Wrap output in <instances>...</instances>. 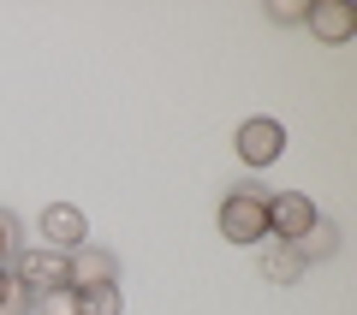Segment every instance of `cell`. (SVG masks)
I'll list each match as a JSON object with an SVG mask.
<instances>
[{"instance_id":"cell-1","label":"cell","mask_w":357,"mask_h":315,"mask_svg":"<svg viewBox=\"0 0 357 315\" xmlns=\"http://www.w3.org/2000/svg\"><path fill=\"white\" fill-rule=\"evenodd\" d=\"M220 220V238L227 244H244V250H262L268 244V190L262 185H232L215 208Z\"/></svg>"},{"instance_id":"cell-2","label":"cell","mask_w":357,"mask_h":315,"mask_svg":"<svg viewBox=\"0 0 357 315\" xmlns=\"http://www.w3.org/2000/svg\"><path fill=\"white\" fill-rule=\"evenodd\" d=\"M6 268H13V279H18L24 291H36V298H42V291H66V286H72V256H66V250H48V244L18 250Z\"/></svg>"},{"instance_id":"cell-3","label":"cell","mask_w":357,"mask_h":315,"mask_svg":"<svg viewBox=\"0 0 357 315\" xmlns=\"http://www.w3.org/2000/svg\"><path fill=\"white\" fill-rule=\"evenodd\" d=\"M232 149H238L244 167H274L286 155V125L274 114H250L238 131H232Z\"/></svg>"},{"instance_id":"cell-4","label":"cell","mask_w":357,"mask_h":315,"mask_svg":"<svg viewBox=\"0 0 357 315\" xmlns=\"http://www.w3.org/2000/svg\"><path fill=\"white\" fill-rule=\"evenodd\" d=\"M316 220H321V208L304 197V190H268V238L298 244Z\"/></svg>"},{"instance_id":"cell-5","label":"cell","mask_w":357,"mask_h":315,"mask_svg":"<svg viewBox=\"0 0 357 315\" xmlns=\"http://www.w3.org/2000/svg\"><path fill=\"white\" fill-rule=\"evenodd\" d=\"M36 232H42L48 250H66V256L89 244V220H84V208H72V202H48L42 220H36Z\"/></svg>"},{"instance_id":"cell-6","label":"cell","mask_w":357,"mask_h":315,"mask_svg":"<svg viewBox=\"0 0 357 315\" xmlns=\"http://www.w3.org/2000/svg\"><path fill=\"white\" fill-rule=\"evenodd\" d=\"M304 24H310V36L328 42V48H345V42L357 36V13L345 0H316V6H304Z\"/></svg>"},{"instance_id":"cell-7","label":"cell","mask_w":357,"mask_h":315,"mask_svg":"<svg viewBox=\"0 0 357 315\" xmlns=\"http://www.w3.org/2000/svg\"><path fill=\"white\" fill-rule=\"evenodd\" d=\"M256 274H262V286H298V279H304L310 268H304V256H298L292 244L268 238L262 250H256Z\"/></svg>"},{"instance_id":"cell-8","label":"cell","mask_w":357,"mask_h":315,"mask_svg":"<svg viewBox=\"0 0 357 315\" xmlns=\"http://www.w3.org/2000/svg\"><path fill=\"white\" fill-rule=\"evenodd\" d=\"M77 286H119V256L102 250V244L72 250V291H77Z\"/></svg>"},{"instance_id":"cell-9","label":"cell","mask_w":357,"mask_h":315,"mask_svg":"<svg viewBox=\"0 0 357 315\" xmlns=\"http://www.w3.org/2000/svg\"><path fill=\"white\" fill-rule=\"evenodd\" d=\"M292 250H298V256H304V268H316V262H333V256H340V226H333V220H328V215H321V220H316V226H310V232H304V238H298V244H292Z\"/></svg>"},{"instance_id":"cell-10","label":"cell","mask_w":357,"mask_h":315,"mask_svg":"<svg viewBox=\"0 0 357 315\" xmlns=\"http://www.w3.org/2000/svg\"><path fill=\"white\" fill-rule=\"evenodd\" d=\"M77 315H126V291L119 286H77Z\"/></svg>"},{"instance_id":"cell-11","label":"cell","mask_w":357,"mask_h":315,"mask_svg":"<svg viewBox=\"0 0 357 315\" xmlns=\"http://www.w3.org/2000/svg\"><path fill=\"white\" fill-rule=\"evenodd\" d=\"M36 315H77L72 286H66V291H42V298H36Z\"/></svg>"},{"instance_id":"cell-12","label":"cell","mask_w":357,"mask_h":315,"mask_svg":"<svg viewBox=\"0 0 357 315\" xmlns=\"http://www.w3.org/2000/svg\"><path fill=\"white\" fill-rule=\"evenodd\" d=\"M268 18L274 24H304V6L298 0H268Z\"/></svg>"},{"instance_id":"cell-13","label":"cell","mask_w":357,"mask_h":315,"mask_svg":"<svg viewBox=\"0 0 357 315\" xmlns=\"http://www.w3.org/2000/svg\"><path fill=\"white\" fill-rule=\"evenodd\" d=\"M13 291H18V279H13V268H0V309L13 303Z\"/></svg>"},{"instance_id":"cell-14","label":"cell","mask_w":357,"mask_h":315,"mask_svg":"<svg viewBox=\"0 0 357 315\" xmlns=\"http://www.w3.org/2000/svg\"><path fill=\"white\" fill-rule=\"evenodd\" d=\"M13 256H18V244H13V232H6V220H0V268L13 262Z\"/></svg>"}]
</instances>
